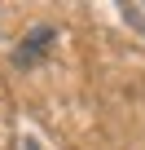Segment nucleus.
I'll return each mask as SVG.
<instances>
[{
  "label": "nucleus",
  "instance_id": "1",
  "mask_svg": "<svg viewBox=\"0 0 145 150\" xmlns=\"http://www.w3.org/2000/svg\"><path fill=\"white\" fill-rule=\"evenodd\" d=\"M53 40H57V31H53L48 22H40V27H35V31H31V35L18 44V53H13V57H18V66H31V62H40V57H44V49H48Z\"/></svg>",
  "mask_w": 145,
  "mask_h": 150
}]
</instances>
